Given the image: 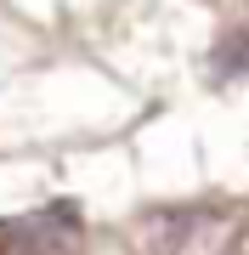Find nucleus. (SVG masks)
Instances as JSON below:
<instances>
[{"mask_svg": "<svg viewBox=\"0 0 249 255\" xmlns=\"http://www.w3.org/2000/svg\"><path fill=\"white\" fill-rule=\"evenodd\" d=\"M142 255H238L244 216L221 204H170L136 221Z\"/></svg>", "mask_w": 249, "mask_h": 255, "instance_id": "obj_1", "label": "nucleus"}, {"mask_svg": "<svg viewBox=\"0 0 249 255\" xmlns=\"http://www.w3.org/2000/svg\"><path fill=\"white\" fill-rule=\"evenodd\" d=\"M215 68H221V74H249V28L221 40V57H215Z\"/></svg>", "mask_w": 249, "mask_h": 255, "instance_id": "obj_2", "label": "nucleus"}]
</instances>
